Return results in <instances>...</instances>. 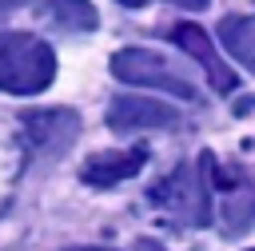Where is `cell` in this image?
<instances>
[{
    "label": "cell",
    "mask_w": 255,
    "mask_h": 251,
    "mask_svg": "<svg viewBox=\"0 0 255 251\" xmlns=\"http://www.w3.org/2000/svg\"><path fill=\"white\" fill-rule=\"evenodd\" d=\"M112 76L124 80V84H143V88H159V92H171L179 100H195L199 92L151 48H120L112 56Z\"/></svg>",
    "instance_id": "7a4b0ae2"
},
{
    "label": "cell",
    "mask_w": 255,
    "mask_h": 251,
    "mask_svg": "<svg viewBox=\"0 0 255 251\" xmlns=\"http://www.w3.org/2000/svg\"><path fill=\"white\" fill-rule=\"evenodd\" d=\"M56 80V52L32 32H0V92L36 96Z\"/></svg>",
    "instance_id": "6da1fadb"
},
{
    "label": "cell",
    "mask_w": 255,
    "mask_h": 251,
    "mask_svg": "<svg viewBox=\"0 0 255 251\" xmlns=\"http://www.w3.org/2000/svg\"><path fill=\"white\" fill-rule=\"evenodd\" d=\"M120 4H128V8H139V4H143V0H120Z\"/></svg>",
    "instance_id": "7c38bea8"
},
{
    "label": "cell",
    "mask_w": 255,
    "mask_h": 251,
    "mask_svg": "<svg viewBox=\"0 0 255 251\" xmlns=\"http://www.w3.org/2000/svg\"><path fill=\"white\" fill-rule=\"evenodd\" d=\"M80 135V116L72 108H40L20 116V139L32 155H60Z\"/></svg>",
    "instance_id": "3957f363"
},
{
    "label": "cell",
    "mask_w": 255,
    "mask_h": 251,
    "mask_svg": "<svg viewBox=\"0 0 255 251\" xmlns=\"http://www.w3.org/2000/svg\"><path fill=\"white\" fill-rule=\"evenodd\" d=\"M171 40L207 72V80H211V88L215 92H235V84H239V76L219 60V52H215V44L207 40V32L199 28V24H175L171 28Z\"/></svg>",
    "instance_id": "5b68a950"
},
{
    "label": "cell",
    "mask_w": 255,
    "mask_h": 251,
    "mask_svg": "<svg viewBox=\"0 0 255 251\" xmlns=\"http://www.w3.org/2000/svg\"><path fill=\"white\" fill-rule=\"evenodd\" d=\"M179 116L175 108L147 100V96H116L108 104V127L112 131H147V127H171Z\"/></svg>",
    "instance_id": "277c9868"
},
{
    "label": "cell",
    "mask_w": 255,
    "mask_h": 251,
    "mask_svg": "<svg viewBox=\"0 0 255 251\" xmlns=\"http://www.w3.org/2000/svg\"><path fill=\"white\" fill-rule=\"evenodd\" d=\"M147 163V147H124V151H96L84 159L80 179L88 187H116L131 175H139Z\"/></svg>",
    "instance_id": "8992f818"
},
{
    "label": "cell",
    "mask_w": 255,
    "mask_h": 251,
    "mask_svg": "<svg viewBox=\"0 0 255 251\" xmlns=\"http://www.w3.org/2000/svg\"><path fill=\"white\" fill-rule=\"evenodd\" d=\"M247 251H255V247H247Z\"/></svg>",
    "instance_id": "4fadbf2b"
},
{
    "label": "cell",
    "mask_w": 255,
    "mask_h": 251,
    "mask_svg": "<svg viewBox=\"0 0 255 251\" xmlns=\"http://www.w3.org/2000/svg\"><path fill=\"white\" fill-rule=\"evenodd\" d=\"M167 4H179V8H187V12H199V8H207V0H167Z\"/></svg>",
    "instance_id": "9c48e42d"
},
{
    "label": "cell",
    "mask_w": 255,
    "mask_h": 251,
    "mask_svg": "<svg viewBox=\"0 0 255 251\" xmlns=\"http://www.w3.org/2000/svg\"><path fill=\"white\" fill-rule=\"evenodd\" d=\"M24 0H0V12H12V8H20Z\"/></svg>",
    "instance_id": "30bf717a"
},
{
    "label": "cell",
    "mask_w": 255,
    "mask_h": 251,
    "mask_svg": "<svg viewBox=\"0 0 255 251\" xmlns=\"http://www.w3.org/2000/svg\"><path fill=\"white\" fill-rule=\"evenodd\" d=\"M72 251H112V247H72Z\"/></svg>",
    "instance_id": "8fae6325"
},
{
    "label": "cell",
    "mask_w": 255,
    "mask_h": 251,
    "mask_svg": "<svg viewBox=\"0 0 255 251\" xmlns=\"http://www.w3.org/2000/svg\"><path fill=\"white\" fill-rule=\"evenodd\" d=\"M40 16L64 32H96V24H100V12L88 0H44Z\"/></svg>",
    "instance_id": "52a82bcc"
},
{
    "label": "cell",
    "mask_w": 255,
    "mask_h": 251,
    "mask_svg": "<svg viewBox=\"0 0 255 251\" xmlns=\"http://www.w3.org/2000/svg\"><path fill=\"white\" fill-rule=\"evenodd\" d=\"M219 40L255 76V16H223L219 20Z\"/></svg>",
    "instance_id": "ba28073f"
}]
</instances>
